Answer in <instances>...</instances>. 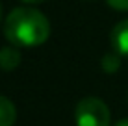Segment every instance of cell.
<instances>
[{"mask_svg":"<svg viewBox=\"0 0 128 126\" xmlns=\"http://www.w3.org/2000/svg\"><path fill=\"white\" fill-rule=\"evenodd\" d=\"M0 20H2V4H0Z\"/></svg>","mask_w":128,"mask_h":126,"instance_id":"9c48e42d","label":"cell"},{"mask_svg":"<svg viewBox=\"0 0 128 126\" xmlns=\"http://www.w3.org/2000/svg\"><path fill=\"white\" fill-rule=\"evenodd\" d=\"M20 63V50L19 46H2L0 48V69L2 71H13Z\"/></svg>","mask_w":128,"mask_h":126,"instance_id":"277c9868","label":"cell"},{"mask_svg":"<svg viewBox=\"0 0 128 126\" xmlns=\"http://www.w3.org/2000/svg\"><path fill=\"white\" fill-rule=\"evenodd\" d=\"M110 41H112V48L117 54L128 58V19L115 24V28L112 30V35H110Z\"/></svg>","mask_w":128,"mask_h":126,"instance_id":"3957f363","label":"cell"},{"mask_svg":"<svg viewBox=\"0 0 128 126\" xmlns=\"http://www.w3.org/2000/svg\"><path fill=\"white\" fill-rule=\"evenodd\" d=\"M26 4H39V2H45V0H22Z\"/></svg>","mask_w":128,"mask_h":126,"instance_id":"ba28073f","label":"cell"},{"mask_svg":"<svg viewBox=\"0 0 128 126\" xmlns=\"http://www.w3.org/2000/svg\"><path fill=\"white\" fill-rule=\"evenodd\" d=\"M74 121H76V126H110L112 113L100 98L87 97L76 104Z\"/></svg>","mask_w":128,"mask_h":126,"instance_id":"7a4b0ae2","label":"cell"},{"mask_svg":"<svg viewBox=\"0 0 128 126\" xmlns=\"http://www.w3.org/2000/svg\"><path fill=\"white\" fill-rule=\"evenodd\" d=\"M113 9H119V11H128V0H106Z\"/></svg>","mask_w":128,"mask_h":126,"instance_id":"8992f818","label":"cell"},{"mask_svg":"<svg viewBox=\"0 0 128 126\" xmlns=\"http://www.w3.org/2000/svg\"><path fill=\"white\" fill-rule=\"evenodd\" d=\"M17 121V110L8 97L0 95V126H13Z\"/></svg>","mask_w":128,"mask_h":126,"instance_id":"5b68a950","label":"cell"},{"mask_svg":"<svg viewBox=\"0 0 128 126\" xmlns=\"http://www.w3.org/2000/svg\"><path fill=\"white\" fill-rule=\"evenodd\" d=\"M115 126H128V119H122V121H119V123Z\"/></svg>","mask_w":128,"mask_h":126,"instance_id":"52a82bcc","label":"cell"},{"mask_svg":"<svg viewBox=\"0 0 128 126\" xmlns=\"http://www.w3.org/2000/svg\"><path fill=\"white\" fill-rule=\"evenodd\" d=\"M4 35L19 48L39 46L50 35V22L35 7H15L4 22Z\"/></svg>","mask_w":128,"mask_h":126,"instance_id":"6da1fadb","label":"cell"}]
</instances>
